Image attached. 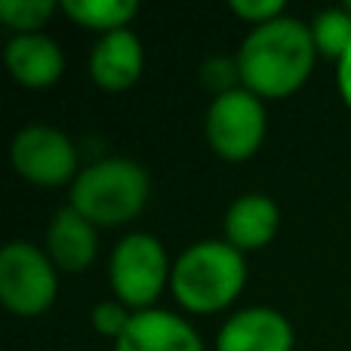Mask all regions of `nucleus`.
Here are the masks:
<instances>
[{
	"label": "nucleus",
	"mask_w": 351,
	"mask_h": 351,
	"mask_svg": "<svg viewBox=\"0 0 351 351\" xmlns=\"http://www.w3.org/2000/svg\"><path fill=\"white\" fill-rule=\"evenodd\" d=\"M234 59L241 68V86L259 99H287L308 80L317 49L308 22L280 16L250 28Z\"/></svg>",
	"instance_id": "1"
},
{
	"label": "nucleus",
	"mask_w": 351,
	"mask_h": 351,
	"mask_svg": "<svg viewBox=\"0 0 351 351\" xmlns=\"http://www.w3.org/2000/svg\"><path fill=\"white\" fill-rule=\"evenodd\" d=\"M247 287V256L225 237L188 243L173 262L170 290L176 302L194 315L228 308Z\"/></svg>",
	"instance_id": "2"
},
{
	"label": "nucleus",
	"mask_w": 351,
	"mask_h": 351,
	"mask_svg": "<svg viewBox=\"0 0 351 351\" xmlns=\"http://www.w3.org/2000/svg\"><path fill=\"white\" fill-rule=\"evenodd\" d=\"M152 179L133 158H102L86 164L68 188V204L84 213L96 228L133 222L148 204Z\"/></svg>",
	"instance_id": "3"
},
{
	"label": "nucleus",
	"mask_w": 351,
	"mask_h": 351,
	"mask_svg": "<svg viewBox=\"0 0 351 351\" xmlns=\"http://www.w3.org/2000/svg\"><path fill=\"white\" fill-rule=\"evenodd\" d=\"M173 265L167 247L148 231H130L114 243L108 259V280L117 302L130 311L154 308L160 293L170 287Z\"/></svg>",
	"instance_id": "4"
},
{
	"label": "nucleus",
	"mask_w": 351,
	"mask_h": 351,
	"mask_svg": "<svg viewBox=\"0 0 351 351\" xmlns=\"http://www.w3.org/2000/svg\"><path fill=\"white\" fill-rule=\"evenodd\" d=\"M59 296V268L31 241H10L0 250V302L19 317H37Z\"/></svg>",
	"instance_id": "5"
},
{
	"label": "nucleus",
	"mask_w": 351,
	"mask_h": 351,
	"mask_svg": "<svg viewBox=\"0 0 351 351\" xmlns=\"http://www.w3.org/2000/svg\"><path fill=\"white\" fill-rule=\"evenodd\" d=\"M206 145L222 160H250L262 148L268 133V111L265 99L250 93L247 86L228 90L222 96H213L204 121Z\"/></svg>",
	"instance_id": "6"
},
{
	"label": "nucleus",
	"mask_w": 351,
	"mask_h": 351,
	"mask_svg": "<svg viewBox=\"0 0 351 351\" xmlns=\"http://www.w3.org/2000/svg\"><path fill=\"white\" fill-rule=\"evenodd\" d=\"M10 164L25 182L40 188L68 185L77 179L80 154L71 136L53 123H25L10 142Z\"/></svg>",
	"instance_id": "7"
},
{
	"label": "nucleus",
	"mask_w": 351,
	"mask_h": 351,
	"mask_svg": "<svg viewBox=\"0 0 351 351\" xmlns=\"http://www.w3.org/2000/svg\"><path fill=\"white\" fill-rule=\"evenodd\" d=\"M296 333L287 315L268 305L241 308L222 324L216 351H293Z\"/></svg>",
	"instance_id": "8"
},
{
	"label": "nucleus",
	"mask_w": 351,
	"mask_h": 351,
	"mask_svg": "<svg viewBox=\"0 0 351 351\" xmlns=\"http://www.w3.org/2000/svg\"><path fill=\"white\" fill-rule=\"evenodd\" d=\"M142 68H145V47L133 28L99 34L86 59L90 80L108 93L130 90L142 77Z\"/></svg>",
	"instance_id": "9"
},
{
	"label": "nucleus",
	"mask_w": 351,
	"mask_h": 351,
	"mask_svg": "<svg viewBox=\"0 0 351 351\" xmlns=\"http://www.w3.org/2000/svg\"><path fill=\"white\" fill-rule=\"evenodd\" d=\"M43 250L53 259V265L65 274H80L96 262L99 256V228L77 213L71 204L59 206L53 213L43 234Z\"/></svg>",
	"instance_id": "10"
},
{
	"label": "nucleus",
	"mask_w": 351,
	"mask_h": 351,
	"mask_svg": "<svg viewBox=\"0 0 351 351\" xmlns=\"http://www.w3.org/2000/svg\"><path fill=\"white\" fill-rule=\"evenodd\" d=\"M114 351H204V339L185 317L167 308H145L133 311Z\"/></svg>",
	"instance_id": "11"
},
{
	"label": "nucleus",
	"mask_w": 351,
	"mask_h": 351,
	"mask_svg": "<svg viewBox=\"0 0 351 351\" xmlns=\"http://www.w3.org/2000/svg\"><path fill=\"white\" fill-rule=\"evenodd\" d=\"M3 62L10 68L12 80L28 90H43V86H53L56 80L65 71V53L62 47L47 34V31H37V34H12L6 40L3 49Z\"/></svg>",
	"instance_id": "12"
},
{
	"label": "nucleus",
	"mask_w": 351,
	"mask_h": 351,
	"mask_svg": "<svg viewBox=\"0 0 351 351\" xmlns=\"http://www.w3.org/2000/svg\"><path fill=\"white\" fill-rule=\"evenodd\" d=\"M278 228H280V210L262 191L241 194L225 210V222H222L225 241L234 250H241L243 256L268 247L274 241V234H278Z\"/></svg>",
	"instance_id": "13"
},
{
	"label": "nucleus",
	"mask_w": 351,
	"mask_h": 351,
	"mask_svg": "<svg viewBox=\"0 0 351 351\" xmlns=\"http://www.w3.org/2000/svg\"><path fill=\"white\" fill-rule=\"evenodd\" d=\"M62 12L74 19L80 28L111 34L130 28V22L139 16V3L136 0H62Z\"/></svg>",
	"instance_id": "14"
},
{
	"label": "nucleus",
	"mask_w": 351,
	"mask_h": 351,
	"mask_svg": "<svg viewBox=\"0 0 351 351\" xmlns=\"http://www.w3.org/2000/svg\"><path fill=\"white\" fill-rule=\"evenodd\" d=\"M311 28V40H315L317 56L339 62L351 47V10L348 6H330L321 10L315 19L308 22Z\"/></svg>",
	"instance_id": "15"
},
{
	"label": "nucleus",
	"mask_w": 351,
	"mask_h": 351,
	"mask_svg": "<svg viewBox=\"0 0 351 351\" xmlns=\"http://www.w3.org/2000/svg\"><path fill=\"white\" fill-rule=\"evenodd\" d=\"M53 0H0V19L12 34H37L53 19Z\"/></svg>",
	"instance_id": "16"
},
{
	"label": "nucleus",
	"mask_w": 351,
	"mask_h": 351,
	"mask_svg": "<svg viewBox=\"0 0 351 351\" xmlns=\"http://www.w3.org/2000/svg\"><path fill=\"white\" fill-rule=\"evenodd\" d=\"M200 80H204L206 90H213V96H222L228 90H237L241 86V68H237V59H222V56H213V59L204 62L200 68Z\"/></svg>",
	"instance_id": "17"
},
{
	"label": "nucleus",
	"mask_w": 351,
	"mask_h": 351,
	"mask_svg": "<svg viewBox=\"0 0 351 351\" xmlns=\"http://www.w3.org/2000/svg\"><path fill=\"white\" fill-rule=\"evenodd\" d=\"M130 321H133V311L123 302H117V299H105V302H99L96 308H93V327H96V333L108 336V339H114V342L123 336Z\"/></svg>",
	"instance_id": "18"
},
{
	"label": "nucleus",
	"mask_w": 351,
	"mask_h": 351,
	"mask_svg": "<svg viewBox=\"0 0 351 351\" xmlns=\"http://www.w3.org/2000/svg\"><path fill=\"white\" fill-rule=\"evenodd\" d=\"M228 10L234 12L237 19H243L247 25H265L271 19L287 16V3L284 0H231Z\"/></svg>",
	"instance_id": "19"
},
{
	"label": "nucleus",
	"mask_w": 351,
	"mask_h": 351,
	"mask_svg": "<svg viewBox=\"0 0 351 351\" xmlns=\"http://www.w3.org/2000/svg\"><path fill=\"white\" fill-rule=\"evenodd\" d=\"M336 86H339L342 102L351 108V47H348V53L336 62Z\"/></svg>",
	"instance_id": "20"
},
{
	"label": "nucleus",
	"mask_w": 351,
	"mask_h": 351,
	"mask_svg": "<svg viewBox=\"0 0 351 351\" xmlns=\"http://www.w3.org/2000/svg\"><path fill=\"white\" fill-rule=\"evenodd\" d=\"M348 10H351V3H348Z\"/></svg>",
	"instance_id": "21"
}]
</instances>
